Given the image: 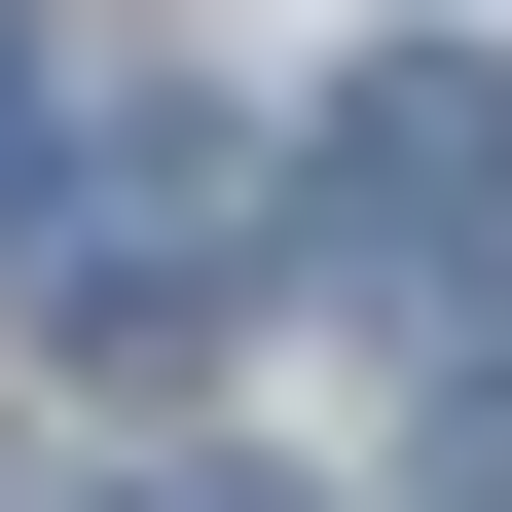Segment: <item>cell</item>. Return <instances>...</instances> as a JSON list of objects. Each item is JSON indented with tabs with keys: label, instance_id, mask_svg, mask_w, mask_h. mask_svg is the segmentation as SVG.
<instances>
[{
	"label": "cell",
	"instance_id": "5b68a950",
	"mask_svg": "<svg viewBox=\"0 0 512 512\" xmlns=\"http://www.w3.org/2000/svg\"><path fill=\"white\" fill-rule=\"evenodd\" d=\"M476 512H512V403H476Z\"/></svg>",
	"mask_w": 512,
	"mask_h": 512
},
{
	"label": "cell",
	"instance_id": "3957f363",
	"mask_svg": "<svg viewBox=\"0 0 512 512\" xmlns=\"http://www.w3.org/2000/svg\"><path fill=\"white\" fill-rule=\"evenodd\" d=\"M74 110H110V74L37 37V0H0V256H37V183H74Z\"/></svg>",
	"mask_w": 512,
	"mask_h": 512
},
{
	"label": "cell",
	"instance_id": "277c9868",
	"mask_svg": "<svg viewBox=\"0 0 512 512\" xmlns=\"http://www.w3.org/2000/svg\"><path fill=\"white\" fill-rule=\"evenodd\" d=\"M0 512H37V476H0ZM74 512H293V476H220V439H147V476H74Z\"/></svg>",
	"mask_w": 512,
	"mask_h": 512
},
{
	"label": "cell",
	"instance_id": "6da1fadb",
	"mask_svg": "<svg viewBox=\"0 0 512 512\" xmlns=\"http://www.w3.org/2000/svg\"><path fill=\"white\" fill-rule=\"evenodd\" d=\"M256 220H293L256 110H74V183H37V330H74V366H183V330L256 293Z\"/></svg>",
	"mask_w": 512,
	"mask_h": 512
},
{
	"label": "cell",
	"instance_id": "7a4b0ae2",
	"mask_svg": "<svg viewBox=\"0 0 512 512\" xmlns=\"http://www.w3.org/2000/svg\"><path fill=\"white\" fill-rule=\"evenodd\" d=\"M293 220L403 293L439 366H512V74L476 37H403V74H330V147H293Z\"/></svg>",
	"mask_w": 512,
	"mask_h": 512
}]
</instances>
